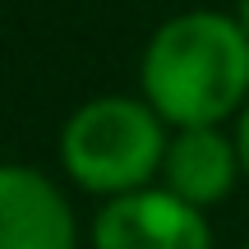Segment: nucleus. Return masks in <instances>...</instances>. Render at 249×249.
Returning <instances> with one entry per match:
<instances>
[{"instance_id":"obj_1","label":"nucleus","mask_w":249,"mask_h":249,"mask_svg":"<svg viewBox=\"0 0 249 249\" xmlns=\"http://www.w3.org/2000/svg\"><path fill=\"white\" fill-rule=\"evenodd\" d=\"M143 102L171 129L226 124L249 102V37L235 14L185 9L152 28L139 60Z\"/></svg>"},{"instance_id":"obj_3","label":"nucleus","mask_w":249,"mask_h":249,"mask_svg":"<svg viewBox=\"0 0 249 249\" xmlns=\"http://www.w3.org/2000/svg\"><path fill=\"white\" fill-rule=\"evenodd\" d=\"M92 249H213V226L203 208L148 185L97 208Z\"/></svg>"},{"instance_id":"obj_2","label":"nucleus","mask_w":249,"mask_h":249,"mask_svg":"<svg viewBox=\"0 0 249 249\" xmlns=\"http://www.w3.org/2000/svg\"><path fill=\"white\" fill-rule=\"evenodd\" d=\"M171 124L157 116L143 97H92L74 107L60 129V166L83 194L120 198L134 189H148L161 180Z\"/></svg>"},{"instance_id":"obj_7","label":"nucleus","mask_w":249,"mask_h":249,"mask_svg":"<svg viewBox=\"0 0 249 249\" xmlns=\"http://www.w3.org/2000/svg\"><path fill=\"white\" fill-rule=\"evenodd\" d=\"M235 18H240V28H245V37H249V0H240V5H235Z\"/></svg>"},{"instance_id":"obj_5","label":"nucleus","mask_w":249,"mask_h":249,"mask_svg":"<svg viewBox=\"0 0 249 249\" xmlns=\"http://www.w3.org/2000/svg\"><path fill=\"white\" fill-rule=\"evenodd\" d=\"M245 180L240 166V148L235 134H226L222 124L208 129H171L166 143V161H161V189H171L176 198L194 208H217L231 198V189Z\"/></svg>"},{"instance_id":"obj_8","label":"nucleus","mask_w":249,"mask_h":249,"mask_svg":"<svg viewBox=\"0 0 249 249\" xmlns=\"http://www.w3.org/2000/svg\"><path fill=\"white\" fill-rule=\"evenodd\" d=\"M245 249H249V245H245Z\"/></svg>"},{"instance_id":"obj_6","label":"nucleus","mask_w":249,"mask_h":249,"mask_svg":"<svg viewBox=\"0 0 249 249\" xmlns=\"http://www.w3.org/2000/svg\"><path fill=\"white\" fill-rule=\"evenodd\" d=\"M235 148H240V166H245V180H249V102L235 116Z\"/></svg>"},{"instance_id":"obj_4","label":"nucleus","mask_w":249,"mask_h":249,"mask_svg":"<svg viewBox=\"0 0 249 249\" xmlns=\"http://www.w3.org/2000/svg\"><path fill=\"white\" fill-rule=\"evenodd\" d=\"M0 249H79V217L46 171L0 161Z\"/></svg>"}]
</instances>
